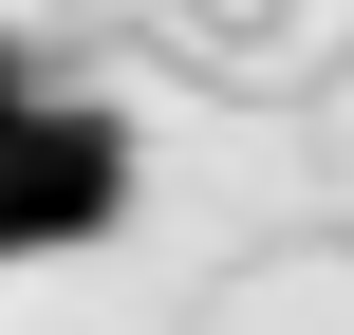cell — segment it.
I'll list each match as a JSON object with an SVG mask.
<instances>
[{"instance_id": "obj_1", "label": "cell", "mask_w": 354, "mask_h": 335, "mask_svg": "<svg viewBox=\"0 0 354 335\" xmlns=\"http://www.w3.org/2000/svg\"><path fill=\"white\" fill-rule=\"evenodd\" d=\"M131 224V112L93 93H19L0 112V261H75Z\"/></svg>"}, {"instance_id": "obj_2", "label": "cell", "mask_w": 354, "mask_h": 335, "mask_svg": "<svg viewBox=\"0 0 354 335\" xmlns=\"http://www.w3.org/2000/svg\"><path fill=\"white\" fill-rule=\"evenodd\" d=\"M19 93H37V75H19V37H0V112H19Z\"/></svg>"}]
</instances>
